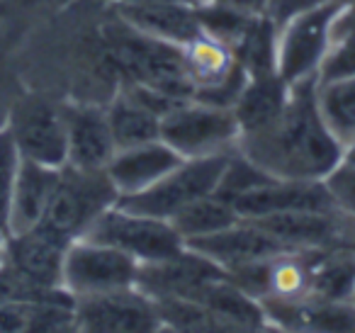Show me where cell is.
<instances>
[{
	"mask_svg": "<svg viewBox=\"0 0 355 333\" xmlns=\"http://www.w3.org/2000/svg\"><path fill=\"white\" fill-rule=\"evenodd\" d=\"M30 3H35V0H30Z\"/></svg>",
	"mask_w": 355,
	"mask_h": 333,
	"instance_id": "obj_33",
	"label": "cell"
},
{
	"mask_svg": "<svg viewBox=\"0 0 355 333\" xmlns=\"http://www.w3.org/2000/svg\"><path fill=\"white\" fill-rule=\"evenodd\" d=\"M229 156H232V151L214 153V156L183 158L156 185L146 187L137 195H122L117 205L124 207V210L139 212V214L171 221L190 202L217 192Z\"/></svg>",
	"mask_w": 355,
	"mask_h": 333,
	"instance_id": "obj_4",
	"label": "cell"
},
{
	"mask_svg": "<svg viewBox=\"0 0 355 333\" xmlns=\"http://www.w3.org/2000/svg\"><path fill=\"white\" fill-rule=\"evenodd\" d=\"M319 78L290 85V95L275 122L241 134L236 148L266 173L285 180H324L345 156V148L326 127L316 105Z\"/></svg>",
	"mask_w": 355,
	"mask_h": 333,
	"instance_id": "obj_1",
	"label": "cell"
},
{
	"mask_svg": "<svg viewBox=\"0 0 355 333\" xmlns=\"http://www.w3.org/2000/svg\"><path fill=\"white\" fill-rule=\"evenodd\" d=\"M59 171L61 168L20 158L10 197V234H20L42 224L59 180Z\"/></svg>",
	"mask_w": 355,
	"mask_h": 333,
	"instance_id": "obj_18",
	"label": "cell"
},
{
	"mask_svg": "<svg viewBox=\"0 0 355 333\" xmlns=\"http://www.w3.org/2000/svg\"><path fill=\"white\" fill-rule=\"evenodd\" d=\"M107 112L110 132H112L114 146L129 148L139 144H148L161 139V114L137 100L127 88H122L110 105H105Z\"/></svg>",
	"mask_w": 355,
	"mask_h": 333,
	"instance_id": "obj_20",
	"label": "cell"
},
{
	"mask_svg": "<svg viewBox=\"0 0 355 333\" xmlns=\"http://www.w3.org/2000/svg\"><path fill=\"white\" fill-rule=\"evenodd\" d=\"M80 239L112 246V248L132 255L139 265L168 260L185 250V241L180 239V234L173 229L168 219L139 214V212L124 210L119 205L103 212Z\"/></svg>",
	"mask_w": 355,
	"mask_h": 333,
	"instance_id": "obj_5",
	"label": "cell"
},
{
	"mask_svg": "<svg viewBox=\"0 0 355 333\" xmlns=\"http://www.w3.org/2000/svg\"><path fill=\"white\" fill-rule=\"evenodd\" d=\"M180 161H183L180 153L173 151L163 139H156V142L139 144V146L117 148L105 171L122 197L137 195V192L156 185Z\"/></svg>",
	"mask_w": 355,
	"mask_h": 333,
	"instance_id": "obj_17",
	"label": "cell"
},
{
	"mask_svg": "<svg viewBox=\"0 0 355 333\" xmlns=\"http://www.w3.org/2000/svg\"><path fill=\"white\" fill-rule=\"evenodd\" d=\"M110 8L119 20H124L137 32L175 44L180 49L205 35L198 8L178 6V3H124Z\"/></svg>",
	"mask_w": 355,
	"mask_h": 333,
	"instance_id": "obj_16",
	"label": "cell"
},
{
	"mask_svg": "<svg viewBox=\"0 0 355 333\" xmlns=\"http://www.w3.org/2000/svg\"><path fill=\"white\" fill-rule=\"evenodd\" d=\"M78 331L93 333H144L161 331L156 302L139 287L76 299Z\"/></svg>",
	"mask_w": 355,
	"mask_h": 333,
	"instance_id": "obj_10",
	"label": "cell"
},
{
	"mask_svg": "<svg viewBox=\"0 0 355 333\" xmlns=\"http://www.w3.org/2000/svg\"><path fill=\"white\" fill-rule=\"evenodd\" d=\"M161 139L183 158L234 151L241 139L234 110L185 100L161 119Z\"/></svg>",
	"mask_w": 355,
	"mask_h": 333,
	"instance_id": "obj_6",
	"label": "cell"
},
{
	"mask_svg": "<svg viewBox=\"0 0 355 333\" xmlns=\"http://www.w3.org/2000/svg\"><path fill=\"white\" fill-rule=\"evenodd\" d=\"M71 241L56 236L54 231L44 226L10 234L6 241L3 258L32 282L42 287H64L61 275H64V258Z\"/></svg>",
	"mask_w": 355,
	"mask_h": 333,
	"instance_id": "obj_15",
	"label": "cell"
},
{
	"mask_svg": "<svg viewBox=\"0 0 355 333\" xmlns=\"http://www.w3.org/2000/svg\"><path fill=\"white\" fill-rule=\"evenodd\" d=\"M241 219H261L280 212L302 210H336L324 180H285L272 178L263 185L232 200Z\"/></svg>",
	"mask_w": 355,
	"mask_h": 333,
	"instance_id": "obj_14",
	"label": "cell"
},
{
	"mask_svg": "<svg viewBox=\"0 0 355 333\" xmlns=\"http://www.w3.org/2000/svg\"><path fill=\"white\" fill-rule=\"evenodd\" d=\"M222 275L227 270L185 246L183 253L168 260L139 265L137 287L151 299H193L209 280Z\"/></svg>",
	"mask_w": 355,
	"mask_h": 333,
	"instance_id": "obj_11",
	"label": "cell"
},
{
	"mask_svg": "<svg viewBox=\"0 0 355 333\" xmlns=\"http://www.w3.org/2000/svg\"><path fill=\"white\" fill-rule=\"evenodd\" d=\"M355 287V248L319 250L311 265L309 297L321 302H350Z\"/></svg>",
	"mask_w": 355,
	"mask_h": 333,
	"instance_id": "obj_21",
	"label": "cell"
},
{
	"mask_svg": "<svg viewBox=\"0 0 355 333\" xmlns=\"http://www.w3.org/2000/svg\"><path fill=\"white\" fill-rule=\"evenodd\" d=\"M17 166H20V153H17L8 129L3 127L0 129V231H6V234H10V197Z\"/></svg>",
	"mask_w": 355,
	"mask_h": 333,
	"instance_id": "obj_25",
	"label": "cell"
},
{
	"mask_svg": "<svg viewBox=\"0 0 355 333\" xmlns=\"http://www.w3.org/2000/svg\"><path fill=\"white\" fill-rule=\"evenodd\" d=\"M10 100L3 95V88H0V129L6 127V122H8V112H10Z\"/></svg>",
	"mask_w": 355,
	"mask_h": 333,
	"instance_id": "obj_30",
	"label": "cell"
},
{
	"mask_svg": "<svg viewBox=\"0 0 355 333\" xmlns=\"http://www.w3.org/2000/svg\"><path fill=\"white\" fill-rule=\"evenodd\" d=\"M321 6H329V0H266V8H263V15L272 22V25L280 30L290 20L311 12Z\"/></svg>",
	"mask_w": 355,
	"mask_h": 333,
	"instance_id": "obj_27",
	"label": "cell"
},
{
	"mask_svg": "<svg viewBox=\"0 0 355 333\" xmlns=\"http://www.w3.org/2000/svg\"><path fill=\"white\" fill-rule=\"evenodd\" d=\"M117 200L119 192L105 168L90 171L64 166L40 226L54 231L66 241H76L93 226L103 212L117 205Z\"/></svg>",
	"mask_w": 355,
	"mask_h": 333,
	"instance_id": "obj_3",
	"label": "cell"
},
{
	"mask_svg": "<svg viewBox=\"0 0 355 333\" xmlns=\"http://www.w3.org/2000/svg\"><path fill=\"white\" fill-rule=\"evenodd\" d=\"M137 260L112 246L90 239H76L66 248L61 284L73 299L137 287Z\"/></svg>",
	"mask_w": 355,
	"mask_h": 333,
	"instance_id": "obj_7",
	"label": "cell"
},
{
	"mask_svg": "<svg viewBox=\"0 0 355 333\" xmlns=\"http://www.w3.org/2000/svg\"><path fill=\"white\" fill-rule=\"evenodd\" d=\"M239 219L241 216H239L236 207L214 192V195L200 197V200L190 202L188 207H183L171 219V224L180 234V239L193 241L200 239V236H209L214 231L227 229V226L236 224Z\"/></svg>",
	"mask_w": 355,
	"mask_h": 333,
	"instance_id": "obj_23",
	"label": "cell"
},
{
	"mask_svg": "<svg viewBox=\"0 0 355 333\" xmlns=\"http://www.w3.org/2000/svg\"><path fill=\"white\" fill-rule=\"evenodd\" d=\"M287 95H290V85L277 74L248 76L241 95L232 108L241 134L261 132L270 122H275L285 108Z\"/></svg>",
	"mask_w": 355,
	"mask_h": 333,
	"instance_id": "obj_19",
	"label": "cell"
},
{
	"mask_svg": "<svg viewBox=\"0 0 355 333\" xmlns=\"http://www.w3.org/2000/svg\"><path fill=\"white\" fill-rule=\"evenodd\" d=\"M105 6H124V3H178V6H190V8H202L209 0H100Z\"/></svg>",
	"mask_w": 355,
	"mask_h": 333,
	"instance_id": "obj_29",
	"label": "cell"
},
{
	"mask_svg": "<svg viewBox=\"0 0 355 333\" xmlns=\"http://www.w3.org/2000/svg\"><path fill=\"white\" fill-rule=\"evenodd\" d=\"M336 6H321L311 12L290 20L277 30V76L287 85L314 78L329 51L331 22L336 17Z\"/></svg>",
	"mask_w": 355,
	"mask_h": 333,
	"instance_id": "obj_9",
	"label": "cell"
},
{
	"mask_svg": "<svg viewBox=\"0 0 355 333\" xmlns=\"http://www.w3.org/2000/svg\"><path fill=\"white\" fill-rule=\"evenodd\" d=\"M66 119V166L100 171L112 161L114 139L110 132L107 112L103 105L69 103L64 105Z\"/></svg>",
	"mask_w": 355,
	"mask_h": 333,
	"instance_id": "obj_13",
	"label": "cell"
},
{
	"mask_svg": "<svg viewBox=\"0 0 355 333\" xmlns=\"http://www.w3.org/2000/svg\"><path fill=\"white\" fill-rule=\"evenodd\" d=\"M355 76V6L336 10L331 22V42L319 66V83Z\"/></svg>",
	"mask_w": 355,
	"mask_h": 333,
	"instance_id": "obj_24",
	"label": "cell"
},
{
	"mask_svg": "<svg viewBox=\"0 0 355 333\" xmlns=\"http://www.w3.org/2000/svg\"><path fill=\"white\" fill-rule=\"evenodd\" d=\"M20 158L49 168L66 166V119L64 105L27 95L12 100L6 122Z\"/></svg>",
	"mask_w": 355,
	"mask_h": 333,
	"instance_id": "obj_8",
	"label": "cell"
},
{
	"mask_svg": "<svg viewBox=\"0 0 355 333\" xmlns=\"http://www.w3.org/2000/svg\"><path fill=\"white\" fill-rule=\"evenodd\" d=\"M350 304L355 307V287H353V294H350Z\"/></svg>",
	"mask_w": 355,
	"mask_h": 333,
	"instance_id": "obj_32",
	"label": "cell"
},
{
	"mask_svg": "<svg viewBox=\"0 0 355 333\" xmlns=\"http://www.w3.org/2000/svg\"><path fill=\"white\" fill-rule=\"evenodd\" d=\"M209 3H219V6L248 12V15H258V12H263V8H266V0H209Z\"/></svg>",
	"mask_w": 355,
	"mask_h": 333,
	"instance_id": "obj_28",
	"label": "cell"
},
{
	"mask_svg": "<svg viewBox=\"0 0 355 333\" xmlns=\"http://www.w3.org/2000/svg\"><path fill=\"white\" fill-rule=\"evenodd\" d=\"M329 197L338 212L355 219V163L343 158L329 176L324 178Z\"/></svg>",
	"mask_w": 355,
	"mask_h": 333,
	"instance_id": "obj_26",
	"label": "cell"
},
{
	"mask_svg": "<svg viewBox=\"0 0 355 333\" xmlns=\"http://www.w3.org/2000/svg\"><path fill=\"white\" fill-rule=\"evenodd\" d=\"M185 246L193 248L195 253L209 258L224 270H232L243 263H253V260L275 258V255L290 250L285 244H280L275 236L268 234L263 226H258L251 219H239L236 224L227 226L222 231L185 241Z\"/></svg>",
	"mask_w": 355,
	"mask_h": 333,
	"instance_id": "obj_12",
	"label": "cell"
},
{
	"mask_svg": "<svg viewBox=\"0 0 355 333\" xmlns=\"http://www.w3.org/2000/svg\"><path fill=\"white\" fill-rule=\"evenodd\" d=\"M105 49L127 83L146 85L178 100L193 98L195 88L180 46L141 35L114 15L105 30Z\"/></svg>",
	"mask_w": 355,
	"mask_h": 333,
	"instance_id": "obj_2",
	"label": "cell"
},
{
	"mask_svg": "<svg viewBox=\"0 0 355 333\" xmlns=\"http://www.w3.org/2000/svg\"><path fill=\"white\" fill-rule=\"evenodd\" d=\"M329 3L338 8V10H343V8H348V6H355V0H329Z\"/></svg>",
	"mask_w": 355,
	"mask_h": 333,
	"instance_id": "obj_31",
	"label": "cell"
},
{
	"mask_svg": "<svg viewBox=\"0 0 355 333\" xmlns=\"http://www.w3.org/2000/svg\"><path fill=\"white\" fill-rule=\"evenodd\" d=\"M316 105L326 127L348 148L355 144V76L316 85Z\"/></svg>",
	"mask_w": 355,
	"mask_h": 333,
	"instance_id": "obj_22",
	"label": "cell"
}]
</instances>
